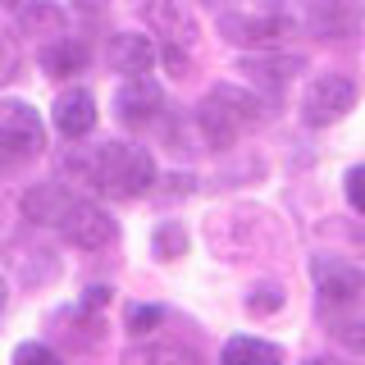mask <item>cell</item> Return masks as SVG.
Listing matches in <instances>:
<instances>
[{
	"mask_svg": "<svg viewBox=\"0 0 365 365\" xmlns=\"http://www.w3.org/2000/svg\"><path fill=\"white\" fill-rule=\"evenodd\" d=\"M83 68H87V46L78 37L64 32V37L41 46V73L46 78H73V73H83Z\"/></svg>",
	"mask_w": 365,
	"mask_h": 365,
	"instance_id": "9a60e30c",
	"label": "cell"
},
{
	"mask_svg": "<svg viewBox=\"0 0 365 365\" xmlns=\"http://www.w3.org/2000/svg\"><path fill=\"white\" fill-rule=\"evenodd\" d=\"M142 14L160 37H165V46H182V51H187V46L197 41V23H192V14L178 5V0H151Z\"/></svg>",
	"mask_w": 365,
	"mask_h": 365,
	"instance_id": "8fae6325",
	"label": "cell"
},
{
	"mask_svg": "<svg viewBox=\"0 0 365 365\" xmlns=\"http://www.w3.org/2000/svg\"><path fill=\"white\" fill-rule=\"evenodd\" d=\"M342 192H347L351 210L365 215V165H351V169H347V178H342Z\"/></svg>",
	"mask_w": 365,
	"mask_h": 365,
	"instance_id": "7402d4cb",
	"label": "cell"
},
{
	"mask_svg": "<svg viewBox=\"0 0 365 365\" xmlns=\"http://www.w3.org/2000/svg\"><path fill=\"white\" fill-rule=\"evenodd\" d=\"M306 365H342V361H338V356H311Z\"/></svg>",
	"mask_w": 365,
	"mask_h": 365,
	"instance_id": "d4e9b609",
	"label": "cell"
},
{
	"mask_svg": "<svg viewBox=\"0 0 365 365\" xmlns=\"http://www.w3.org/2000/svg\"><path fill=\"white\" fill-rule=\"evenodd\" d=\"M155 41L151 37H137V32H119V37H110V68L123 78H137V73H151L155 64Z\"/></svg>",
	"mask_w": 365,
	"mask_h": 365,
	"instance_id": "4fadbf2b",
	"label": "cell"
},
{
	"mask_svg": "<svg viewBox=\"0 0 365 365\" xmlns=\"http://www.w3.org/2000/svg\"><path fill=\"white\" fill-rule=\"evenodd\" d=\"M356 110V83L347 73H315L302 91V123L306 128H329L342 114Z\"/></svg>",
	"mask_w": 365,
	"mask_h": 365,
	"instance_id": "5b68a950",
	"label": "cell"
},
{
	"mask_svg": "<svg viewBox=\"0 0 365 365\" xmlns=\"http://www.w3.org/2000/svg\"><path fill=\"white\" fill-rule=\"evenodd\" d=\"M19 32L23 37H37V41H55L68 32V19L55 0H23L19 9Z\"/></svg>",
	"mask_w": 365,
	"mask_h": 365,
	"instance_id": "5bb4252c",
	"label": "cell"
},
{
	"mask_svg": "<svg viewBox=\"0 0 365 365\" xmlns=\"http://www.w3.org/2000/svg\"><path fill=\"white\" fill-rule=\"evenodd\" d=\"M311 279H315V292H319L324 306H356L365 297V269H356L351 260L315 256L311 260Z\"/></svg>",
	"mask_w": 365,
	"mask_h": 365,
	"instance_id": "52a82bcc",
	"label": "cell"
},
{
	"mask_svg": "<svg viewBox=\"0 0 365 365\" xmlns=\"http://www.w3.org/2000/svg\"><path fill=\"white\" fill-rule=\"evenodd\" d=\"M160 324H165V311H160V306H128V334L146 338Z\"/></svg>",
	"mask_w": 365,
	"mask_h": 365,
	"instance_id": "ffe728a7",
	"label": "cell"
},
{
	"mask_svg": "<svg viewBox=\"0 0 365 365\" xmlns=\"http://www.w3.org/2000/svg\"><path fill=\"white\" fill-rule=\"evenodd\" d=\"M0 5H19V0H0Z\"/></svg>",
	"mask_w": 365,
	"mask_h": 365,
	"instance_id": "4316f807",
	"label": "cell"
},
{
	"mask_svg": "<svg viewBox=\"0 0 365 365\" xmlns=\"http://www.w3.org/2000/svg\"><path fill=\"white\" fill-rule=\"evenodd\" d=\"M68 169L83 182H91L101 197H114V201L146 197L155 187V160L146 146H133V142L83 146V151L68 155Z\"/></svg>",
	"mask_w": 365,
	"mask_h": 365,
	"instance_id": "6da1fadb",
	"label": "cell"
},
{
	"mask_svg": "<svg viewBox=\"0 0 365 365\" xmlns=\"http://www.w3.org/2000/svg\"><path fill=\"white\" fill-rule=\"evenodd\" d=\"M51 119H55V128H60L64 137H87L91 128H96V96H91L87 87H68L55 96V106H51Z\"/></svg>",
	"mask_w": 365,
	"mask_h": 365,
	"instance_id": "30bf717a",
	"label": "cell"
},
{
	"mask_svg": "<svg viewBox=\"0 0 365 365\" xmlns=\"http://www.w3.org/2000/svg\"><path fill=\"white\" fill-rule=\"evenodd\" d=\"M283 302H288V292H283V283H256V288L247 292V311L251 315H274V311H283Z\"/></svg>",
	"mask_w": 365,
	"mask_h": 365,
	"instance_id": "d6986e66",
	"label": "cell"
},
{
	"mask_svg": "<svg viewBox=\"0 0 365 365\" xmlns=\"http://www.w3.org/2000/svg\"><path fill=\"white\" fill-rule=\"evenodd\" d=\"M151 251L160 260H178L182 251H187V233H182V224H174V220H165L151 233Z\"/></svg>",
	"mask_w": 365,
	"mask_h": 365,
	"instance_id": "ac0fdd59",
	"label": "cell"
},
{
	"mask_svg": "<svg viewBox=\"0 0 365 365\" xmlns=\"http://www.w3.org/2000/svg\"><path fill=\"white\" fill-rule=\"evenodd\" d=\"M237 73H242L251 87H265L269 96H274V91H283L292 78L306 73V60H302V55H283L279 46H274V51H251V55H242V60H237Z\"/></svg>",
	"mask_w": 365,
	"mask_h": 365,
	"instance_id": "9c48e42d",
	"label": "cell"
},
{
	"mask_svg": "<svg viewBox=\"0 0 365 365\" xmlns=\"http://www.w3.org/2000/svg\"><path fill=\"white\" fill-rule=\"evenodd\" d=\"M265 119V96L237 87V83H215L197 106V128L210 151H228Z\"/></svg>",
	"mask_w": 365,
	"mask_h": 365,
	"instance_id": "7a4b0ae2",
	"label": "cell"
},
{
	"mask_svg": "<svg viewBox=\"0 0 365 365\" xmlns=\"http://www.w3.org/2000/svg\"><path fill=\"white\" fill-rule=\"evenodd\" d=\"M220 365H283V347L265 338H228Z\"/></svg>",
	"mask_w": 365,
	"mask_h": 365,
	"instance_id": "2e32d148",
	"label": "cell"
},
{
	"mask_svg": "<svg viewBox=\"0 0 365 365\" xmlns=\"http://www.w3.org/2000/svg\"><path fill=\"white\" fill-rule=\"evenodd\" d=\"M205 5H220V0H205Z\"/></svg>",
	"mask_w": 365,
	"mask_h": 365,
	"instance_id": "83f0119b",
	"label": "cell"
},
{
	"mask_svg": "<svg viewBox=\"0 0 365 365\" xmlns=\"http://www.w3.org/2000/svg\"><path fill=\"white\" fill-rule=\"evenodd\" d=\"M60 233H64V242L78 247V251H101V247H110L114 237H119V228H114L106 205L73 197V205H68L64 220H60Z\"/></svg>",
	"mask_w": 365,
	"mask_h": 365,
	"instance_id": "8992f818",
	"label": "cell"
},
{
	"mask_svg": "<svg viewBox=\"0 0 365 365\" xmlns=\"http://www.w3.org/2000/svg\"><path fill=\"white\" fill-rule=\"evenodd\" d=\"M114 114H119L123 128H151L160 114H165V91L146 73L123 78L119 91H114Z\"/></svg>",
	"mask_w": 365,
	"mask_h": 365,
	"instance_id": "ba28073f",
	"label": "cell"
},
{
	"mask_svg": "<svg viewBox=\"0 0 365 365\" xmlns=\"http://www.w3.org/2000/svg\"><path fill=\"white\" fill-rule=\"evenodd\" d=\"M220 32L224 41L242 46V51H274L297 32V23L279 9H228V14H220Z\"/></svg>",
	"mask_w": 365,
	"mask_h": 365,
	"instance_id": "277c9868",
	"label": "cell"
},
{
	"mask_svg": "<svg viewBox=\"0 0 365 365\" xmlns=\"http://www.w3.org/2000/svg\"><path fill=\"white\" fill-rule=\"evenodd\" d=\"M46 151V123L28 101H0V169H23Z\"/></svg>",
	"mask_w": 365,
	"mask_h": 365,
	"instance_id": "3957f363",
	"label": "cell"
},
{
	"mask_svg": "<svg viewBox=\"0 0 365 365\" xmlns=\"http://www.w3.org/2000/svg\"><path fill=\"white\" fill-rule=\"evenodd\" d=\"M5 302H9V288H5V279H0V311H5Z\"/></svg>",
	"mask_w": 365,
	"mask_h": 365,
	"instance_id": "484cf974",
	"label": "cell"
},
{
	"mask_svg": "<svg viewBox=\"0 0 365 365\" xmlns=\"http://www.w3.org/2000/svg\"><path fill=\"white\" fill-rule=\"evenodd\" d=\"M14 73H19V41L0 28V87H5Z\"/></svg>",
	"mask_w": 365,
	"mask_h": 365,
	"instance_id": "603a6c76",
	"label": "cell"
},
{
	"mask_svg": "<svg viewBox=\"0 0 365 365\" xmlns=\"http://www.w3.org/2000/svg\"><path fill=\"white\" fill-rule=\"evenodd\" d=\"M9 365H64V361H60V351H51L46 342H23Z\"/></svg>",
	"mask_w": 365,
	"mask_h": 365,
	"instance_id": "44dd1931",
	"label": "cell"
},
{
	"mask_svg": "<svg viewBox=\"0 0 365 365\" xmlns=\"http://www.w3.org/2000/svg\"><path fill=\"white\" fill-rule=\"evenodd\" d=\"M68 205H73V192L60 187V182H37V187L23 192V215L41 228H60Z\"/></svg>",
	"mask_w": 365,
	"mask_h": 365,
	"instance_id": "7c38bea8",
	"label": "cell"
},
{
	"mask_svg": "<svg viewBox=\"0 0 365 365\" xmlns=\"http://www.w3.org/2000/svg\"><path fill=\"white\" fill-rule=\"evenodd\" d=\"M338 342L365 361V319H351V324H342V329H338Z\"/></svg>",
	"mask_w": 365,
	"mask_h": 365,
	"instance_id": "cb8c5ba5",
	"label": "cell"
},
{
	"mask_svg": "<svg viewBox=\"0 0 365 365\" xmlns=\"http://www.w3.org/2000/svg\"><path fill=\"white\" fill-rule=\"evenodd\" d=\"M128 365H201V356L187 351V347H178V342H155V347L128 351Z\"/></svg>",
	"mask_w": 365,
	"mask_h": 365,
	"instance_id": "e0dca14e",
	"label": "cell"
}]
</instances>
